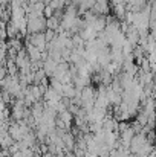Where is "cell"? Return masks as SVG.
<instances>
[{
    "label": "cell",
    "instance_id": "cell-15",
    "mask_svg": "<svg viewBox=\"0 0 156 157\" xmlns=\"http://www.w3.org/2000/svg\"><path fill=\"white\" fill-rule=\"evenodd\" d=\"M52 157H64V156H52Z\"/></svg>",
    "mask_w": 156,
    "mask_h": 157
},
{
    "label": "cell",
    "instance_id": "cell-14",
    "mask_svg": "<svg viewBox=\"0 0 156 157\" xmlns=\"http://www.w3.org/2000/svg\"><path fill=\"white\" fill-rule=\"evenodd\" d=\"M110 2H112V6L113 5H119V3L121 5H126V0H110Z\"/></svg>",
    "mask_w": 156,
    "mask_h": 157
},
{
    "label": "cell",
    "instance_id": "cell-9",
    "mask_svg": "<svg viewBox=\"0 0 156 157\" xmlns=\"http://www.w3.org/2000/svg\"><path fill=\"white\" fill-rule=\"evenodd\" d=\"M5 34H6V37L11 40V38H15L17 37V28L14 26V23H11V21H8L6 23V26H5Z\"/></svg>",
    "mask_w": 156,
    "mask_h": 157
},
{
    "label": "cell",
    "instance_id": "cell-8",
    "mask_svg": "<svg viewBox=\"0 0 156 157\" xmlns=\"http://www.w3.org/2000/svg\"><path fill=\"white\" fill-rule=\"evenodd\" d=\"M126 12H127V9H126V5H113V14H115V18L116 20H122L124 18V15H126Z\"/></svg>",
    "mask_w": 156,
    "mask_h": 157
},
{
    "label": "cell",
    "instance_id": "cell-3",
    "mask_svg": "<svg viewBox=\"0 0 156 157\" xmlns=\"http://www.w3.org/2000/svg\"><path fill=\"white\" fill-rule=\"evenodd\" d=\"M61 142H63V147H64V151L69 153L75 148V136L70 133V131H66L63 136H61Z\"/></svg>",
    "mask_w": 156,
    "mask_h": 157
},
{
    "label": "cell",
    "instance_id": "cell-2",
    "mask_svg": "<svg viewBox=\"0 0 156 157\" xmlns=\"http://www.w3.org/2000/svg\"><path fill=\"white\" fill-rule=\"evenodd\" d=\"M28 43H31L32 46H35L40 52H45L46 49V40H45V34L38 32V34H31L28 38Z\"/></svg>",
    "mask_w": 156,
    "mask_h": 157
},
{
    "label": "cell",
    "instance_id": "cell-1",
    "mask_svg": "<svg viewBox=\"0 0 156 157\" xmlns=\"http://www.w3.org/2000/svg\"><path fill=\"white\" fill-rule=\"evenodd\" d=\"M26 31L28 34H38V32H45L46 29V18L45 17H28L26 15Z\"/></svg>",
    "mask_w": 156,
    "mask_h": 157
},
{
    "label": "cell",
    "instance_id": "cell-6",
    "mask_svg": "<svg viewBox=\"0 0 156 157\" xmlns=\"http://www.w3.org/2000/svg\"><path fill=\"white\" fill-rule=\"evenodd\" d=\"M55 67H57V63L48 56V59H46V61H43V67H42V69H43V72H45V75H46V76H52V73H54Z\"/></svg>",
    "mask_w": 156,
    "mask_h": 157
},
{
    "label": "cell",
    "instance_id": "cell-5",
    "mask_svg": "<svg viewBox=\"0 0 156 157\" xmlns=\"http://www.w3.org/2000/svg\"><path fill=\"white\" fill-rule=\"evenodd\" d=\"M78 35L81 37V40L86 43V41H92V40H95L97 38V32H94L92 29H89V28H83L80 32H78Z\"/></svg>",
    "mask_w": 156,
    "mask_h": 157
},
{
    "label": "cell",
    "instance_id": "cell-7",
    "mask_svg": "<svg viewBox=\"0 0 156 157\" xmlns=\"http://www.w3.org/2000/svg\"><path fill=\"white\" fill-rule=\"evenodd\" d=\"M75 96V87L74 84H63V92H61V98H66V99H72Z\"/></svg>",
    "mask_w": 156,
    "mask_h": 157
},
{
    "label": "cell",
    "instance_id": "cell-11",
    "mask_svg": "<svg viewBox=\"0 0 156 157\" xmlns=\"http://www.w3.org/2000/svg\"><path fill=\"white\" fill-rule=\"evenodd\" d=\"M49 6H51L52 9H54V12H55V11H61V9L66 6V3H64L63 0H51V2H49Z\"/></svg>",
    "mask_w": 156,
    "mask_h": 157
},
{
    "label": "cell",
    "instance_id": "cell-10",
    "mask_svg": "<svg viewBox=\"0 0 156 157\" xmlns=\"http://www.w3.org/2000/svg\"><path fill=\"white\" fill-rule=\"evenodd\" d=\"M60 26V18H57L55 15H52L49 18H46V29H51V31H57Z\"/></svg>",
    "mask_w": 156,
    "mask_h": 157
},
{
    "label": "cell",
    "instance_id": "cell-12",
    "mask_svg": "<svg viewBox=\"0 0 156 157\" xmlns=\"http://www.w3.org/2000/svg\"><path fill=\"white\" fill-rule=\"evenodd\" d=\"M43 34H45V40H46V43H49V41H52V40L55 38V32L51 31V29H46Z\"/></svg>",
    "mask_w": 156,
    "mask_h": 157
},
{
    "label": "cell",
    "instance_id": "cell-4",
    "mask_svg": "<svg viewBox=\"0 0 156 157\" xmlns=\"http://www.w3.org/2000/svg\"><path fill=\"white\" fill-rule=\"evenodd\" d=\"M57 117H58V119L64 124V127L70 131V127H72V122H74V114H72L69 110H66V111H63V113H58Z\"/></svg>",
    "mask_w": 156,
    "mask_h": 157
},
{
    "label": "cell",
    "instance_id": "cell-13",
    "mask_svg": "<svg viewBox=\"0 0 156 157\" xmlns=\"http://www.w3.org/2000/svg\"><path fill=\"white\" fill-rule=\"evenodd\" d=\"M54 15V9H52L49 5H45V9H43V17L45 18H49Z\"/></svg>",
    "mask_w": 156,
    "mask_h": 157
},
{
    "label": "cell",
    "instance_id": "cell-16",
    "mask_svg": "<svg viewBox=\"0 0 156 157\" xmlns=\"http://www.w3.org/2000/svg\"><path fill=\"white\" fill-rule=\"evenodd\" d=\"M98 157H109V156H98Z\"/></svg>",
    "mask_w": 156,
    "mask_h": 157
}]
</instances>
